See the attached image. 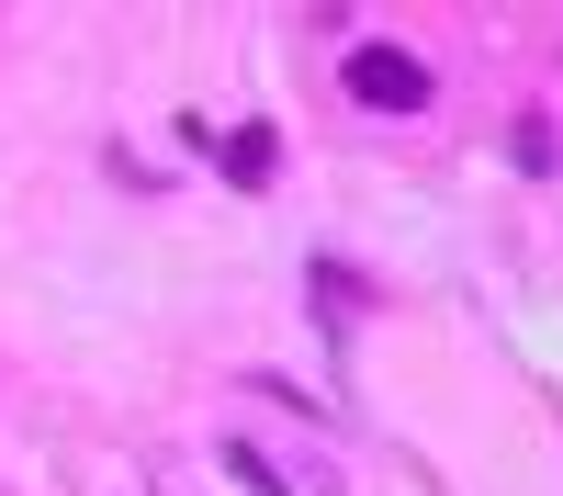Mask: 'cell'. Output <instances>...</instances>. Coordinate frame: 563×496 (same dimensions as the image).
Masks as SVG:
<instances>
[{"label":"cell","mask_w":563,"mask_h":496,"mask_svg":"<svg viewBox=\"0 0 563 496\" xmlns=\"http://www.w3.org/2000/svg\"><path fill=\"white\" fill-rule=\"evenodd\" d=\"M350 102L361 113H429V68L406 57V45H350Z\"/></svg>","instance_id":"cell-1"},{"label":"cell","mask_w":563,"mask_h":496,"mask_svg":"<svg viewBox=\"0 0 563 496\" xmlns=\"http://www.w3.org/2000/svg\"><path fill=\"white\" fill-rule=\"evenodd\" d=\"M214 158H225V180H238V192H271V169H282L260 124H238V135H225V147H214Z\"/></svg>","instance_id":"cell-2"},{"label":"cell","mask_w":563,"mask_h":496,"mask_svg":"<svg viewBox=\"0 0 563 496\" xmlns=\"http://www.w3.org/2000/svg\"><path fill=\"white\" fill-rule=\"evenodd\" d=\"M225 474H238V485H249V496H294V485H282V474H271V463H260V451H249V440H225Z\"/></svg>","instance_id":"cell-3"}]
</instances>
